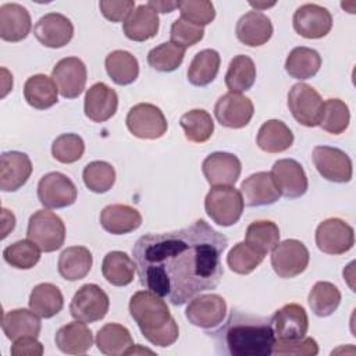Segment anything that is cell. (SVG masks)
Returning a JSON list of instances; mask_svg holds the SVG:
<instances>
[{"label": "cell", "instance_id": "obj_1", "mask_svg": "<svg viewBox=\"0 0 356 356\" xmlns=\"http://www.w3.org/2000/svg\"><path fill=\"white\" fill-rule=\"evenodd\" d=\"M228 239L204 220L159 234L142 235L132 248L139 282L175 306L217 288Z\"/></svg>", "mask_w": 356, "mask_h": 356}, {"label": "cell", "instance_id": "obj_2", "mask_svg": "<svg viewBox=\"0 0 356 356\" xmlns=\"http://www.w3.org/2000/svg\"><path fill=\"white\" fill-rule=\"evenodd\" d=\"M216 352L229 356H270L275 335L270 317L254 316L232 309L227 321L210 332Z\"/></svg>", "mask_w": 356, "mask_h": 356}, {"label": "cell", "instance_id": "obj_3", "mask_svg": "<svg viewBox=\"0 0 356 356\" xmlns=\"http://www.w3.org/2000/svg\"><path fill=\"white\" fill-rule=\"evenodd\" d=\"M128 307L142 335L152 345L165 348L178 339V324L161 296L149 289L138 291L132 295Z\"/></svg>", "mask_w": 356, "mask_h": 356}, {"label": "cell", "instance_id": "obj_4", "mask_svg": "<svg viewBox=\"0 0 356 356\" xmlns=\"http://www.w3.org/2000/svg\"><path fill=\"white\" fill-rule=\"evenodd\" d=\"M26 236L36 243L42 252L58 250L65 241V225L53 211L40 209L29 217Z\"/></svg>", "mask_w": 356, "mask_h": 356}, {"label": "cell", "instance_id": "obj_5", "mask_svg": "<svg viewBox=\"0 0 356 356\" xmlns=\"http://www.w3.org/2000/svg\"><path fill=\"white\" fill-rule=\"evenodd\" d=\"M243 206L242 195L234 186H213L204 199L207 216L221 227H231L238 222Z\"/></svg>", "mask_w": 356, "mask_h": 356}, {"label": "cell", "instance_id": "obj_6", "mask_svg": "<svg viewBox=\"0 0 356 356\" xmlns=\"http://www.w3.org/2000/svg\"><path fill=\"white\" fill-rule=\"evenodd\" d=\"M108 307V295L96 284H85L72 296L70 313L72 318L88 324L102 320L107 314Z\"/></svg>", "mask_w": 356, "mask_h": 356}, {"label": "cell", "instance_id": "obj_7", "mask_svg": "<svg viewBox=\"0 0 356 356\" xmlns=\"http://www.w3.org/2000/svg\"><path fill=\"white\" fill-rule=\"evenodd\" d=\"M323 99L310 85L299 82L288 92V108L293 118L303 127H316L323 113Z\"/></svg>", "mask_w": 356, "mask_h": 356}, {"label": "cell", "instance_id": "obj_8", "mask_svg": "<svg viewBox=\"0 0 356 356\" xmlns=\"http://www.w3.org/2000/svg\"><path fill=\"white\" fill-rule=\"evenodd\" d=\"M125 122L128 131L140 139H159L168 128L163 111L150 103H139L131 107Z\"/></svg>", "mask_w": 356, "mask_h": 356}, {"label": "cell", "instance_id": "obj_9", "mask_svg": "<svg viewBox=\"0 0 356 356\" xmlns=\"http://www.w3.org/2000/svg\"><path fill=\"white\" fill-rule=\"evenodd\" d=\"M309 250L298 239H285L271 252V267L281 278H293L302 274L309 264Z\"/></svg>", "mask_w": 356, "mask_h": 356}, {"label": "cell", "instance_id": "obj_10", "mask_svg": "<svg viewBox=\"0 0 356 356\" xmlns=\"http://www.w3.org/2000/svg\"><path fill=\"white\" fill-rule=\"evenodd\" d=\"M78 189L64 174L53 171L44 174L38 184V199L46 209H63L75 203Z\"/></svg>", "mask_w": 356, "mask_h": 356}, {"label": "cell", "instance_id": "obj_11", "mask_svg": "<svg viewBox=\"0 0 356 356\" xmlns=\"http://www.w3.org/2000/svg\"><path fill=\"white\" fill-rule=\"evenodd\" d=\"M353 228L341 218L331 217L321 221L316 229V245L327 254H343L353 248Z\"/></svg>", "mask_w": 356, "mask_h": 356}, {"label": "cell", "instance_id": "obj_12", "mask_svg": "<svg viewBox=\"0 0 356 356\" xmlns=\"http://www.w3.org/2000/svg\"><path fill=\"white\" fill-rule=\"evenodd\" d=\"M225 314V299L217 293H206L192 298L185 310L189 323L203 330H214L221 325Z\"/></svg>", "mask_w": 356, "mask_h": 356}, {"label": "cell", "instance_id": "obj_13", "mask_svg": "<svg viewBox=\"0 0 356 356\" xmlns=\"http://www.w3.org/2000/svg\"><path fill=\"white\" fill-rule=\"evenodd\" d=\"M313 163L318 174L327 181L345 184L352 179V160L338 147L316 146L313 149Z\"/></svg>", "mask_w": 356, "mask_h": 356}, {"label": "cell", "instance_id": "obj_14", "mask_svg": "<svg viewBox=\"0 0 356 356\" xmlns=\"http://www.w3.org/2000/svg\"><path fill=\"white\" fill-rule=\"evenodd\" d=\"M296 33L306 39H320L330 33L332 28L331 13L318 4L306 3L296 8L292 18Z\"/></svg>", "mask_w": 356, "mask_h": 356}, {"label": "cell", "instance_id": "obj_15", "mask_svg": "<svg viewBox=\"0 0 356 356\" xmlns=\"http://www.w3.org/2000/svg\"><path fill=\"white\" fill-rule=\"evenodd\" d=\"M253 113L254 107L252 100L242 93L235 92L222 95L214 106V115L217 121L222 127L232 129L246 127L250 122Z\"/></svg>", "mask_w": 356, "mask_h": 356}, {"label": "cell", "instance_id": "obj_16", "mask_svg": "<svg viewBox=\"0 0 356 356\" xmlns=\"http://www.w3.org/2000/svg\"><path fill=\"white\" fill-rule=\"evenodd\" d=\"M51 78L64 99H75L85 89L88 79L86 65L78 57L61 58L54 65Z\"/></svg>", "mask_w": 356, "mask_h": 356}, {"label": "cell", "instance_id": "obj_17", "mask_svg": "<svg viewBox=\"0 0 356 356\" xmlns=\"http://www.w3.org/2000/svg\"><path fill=\"white\" fill-rule=\"evenodd\" d=\"M271 177L280 195L295 199L307 192L309 181L303 167L293 159H281L274 163Z\"/></svg>", "mask_w": 356, "mask_h": 356}, {"label": "cell", "instance_id": "obj_18", "mask_svg": "<svg viewBox=\"0 0 356 356\" xmlns=\"http://www.w3.org/2000/svg\"><path fill=\"white\" fill-rule=\"evenodd\" d=\"M202 171L211 186H232L241 175L242 164L232 153L214 152L203 160Z\"/></svg>", "mask_w": 356, "mask_h": 356}, {"label": "cell", "instance_id": "obj_19", "mask_svg": "<svg viewBox=\"0 0 356 356\" xmlns=\"http://www.w3.org/2000/svg\"><path fill=\"white\" fill-rule=\"evenodd\" d=\"M35 38L46 47L60 49L71 42L74 25L60 13H49L39 18L33 26Z\"/></svg>", "mask_w": 356, "mask_h": 356}, {"label": "cell", "instance_id": "obj_20", "mask_svg": "<svg viewBox=\"0 0 356 356\" xmlns=\"http://www.w3.org/2000/svg\"><path fill=\"white\" fill-rule=\"evenodd\" d=\"M270 323L275 339L303 338L309 330V318L306 310L298 303H288L278 309L270 317Z\"/></svg>", "mask_w": 356, "mask_h": 356}, {"label": "cell", "instance_id": "obj_21", "mask_svg": "<svg viewBox=\"0 0 356 356\" xmlns=\"http://www.w3.org/2000/svg\"><path fill=\"white\" fill-rule=\"evenodd\" d=\"M32 174V161L26 153L10 150L0 156V189L15 192L26 184Z\"/></svg>", "mask_w": 356, "mask_h": 356}, {"label": "cell", "instance_id": "obj_22", "mask_svg": "<svg viewBox=\"0 0 356 356\" xmlns=\"http://www.w3.org/2000/svg\"><path fill=\"white\" fill-rule=\"evenodd\" d=\"M118 107V96L104 82L92 85L85 93L83 111L85 115L93 122H104L110 120Z\"/></svg>", "mask_w": 356, "mask_h": 356}, {"label": "cell", "instance_id": "obj_23", "mask_svg": "<svg viewBox=\"0 0 356 356\" xmlns=\"http://www.w3.org/2000/svg\"><path fill=\"white\" fill-rule=\"evenodd\" d=\"M241 195L243 204L249 207L268 206L280 199V192L270 172L260 171L249 175L241 184Z\"/></svg>", "mask_w": 356, "mask_h": 356}, {"label": "cell", "instance_id": "obj_24", "mask_svg": "<svg viewBox=\"0 0 356 356\" xmlns=\"http://www.w3.org/2000/svg\"><path fill=\"white\" fill-rule=\"evenodd\" d=\"M273 31L271 19L256 10L243 14L235 26L238 40L249 47L266 44L271 39Z\"/></svg>", "mask_w": 356, "mask_h": 356}, {"label": "cell", "instance_id": "obj_25", "mask_svg": "<svg viewBox=\"0 0 356 356\" xmlns=\"http://www.w3.org/2000/svg\"><path fill=\"white\" fill-rule=\"evenodd\" d=\"M32 28L29 11L18 3H6L0 7V38L6 42L24 40Z\"/></svg>", "mask_w": 356, "mask_h": 356}, {"label": "cell", "instance_id": "obj_26", "mask_svg": "<svg viewBox=\"0 0 356 356\" xmlns=\"http://www.w3.org/2000/svg\"><path fill=\"white\" fill-rule=\"evenodd\" d=\"M142 224L140 213L128 204H108L100 213V225L113 235H124L138 229Z\"/></svg>", "mask_w": 356, "mask_h": 356}, {"label": "cell", "instance_id": "obj_27", "mask_svg": "<svg viewBox=\"0 0 356 356\" xmlns=\"http://www.w3.org/2000/svg\"><path fill=\"white\" fill-rule=\"evenodd\" d=\"M57 348L67 355L86 353L93 345V334L82 321H72L58 328L54 337Z\"/></svg>", "mask_w": 356, "mask_h": 356}, {"label": "cell", "instance_id": "obj_28", "mask_svg": "<svg viewBox=\"0 0 356 356\" xmlns=\"http://www.w3.org/2000/svg\"><path fill=\"white\" fill-rule=\"evenodd\" d=\"M159 15L147 4L138 6L125 19L122 31L134 42H145L154 38L159 32Z\"/></svg>", "mask_w": 356, "mask_h": 356}, {"label": "cell", "instance_id": "obj_29", "mask_svg": "<svg viewBox=\"0 0 356 356\" xmlns=\"http://www.w3.org/2000/svg\"><path fill=\"white\" fill-rule=\"evenodd\" d=\"M24 97L31 107L46 110L58 102V88L53 78L44 74H36L25 81Z\"/></svg>", "mask_w": 356, "mask_h": 356}, {"label": "cell", "instance_id": "obj_30", "mask_svg": "<svg viewBox=\"0 0 356 356\" xmlns=\"http://www.w3.org/2000/svg\"><path fill=\"white\" fill-rule=\"evenodd\" d=\"M42 323L39 316L28 309H14L3 314L1 330L6 337L15 341L21 337H39Z\"/></svg>", "mask_w": 356, "mask_h": 356}, {"label": "cell", "instance_id": "obj_31", "mask_svg": "<svg viewBox=\"0 0 356 356\" xmlns=\"http://www.w3.org/2000/svg\"><path fill=\"white\" fill-rule=\"evenodd\" d=\"M93 264L92 253L85 246H70L58 257V274L67 281H78L88 275Z\"/></svg>", "mask_w": 356, "mask_h": 356}, {"label": "cell", "instance_id": "obj_32", "mask_svg": "<svg viewBox=\"0 0 356 356\" xmlns=\"http://www.w3.org/2000/svg\"><path fill=\"white\" fill-rule=\"evenodd\" d=\"M96 346L103 355L120 356L127 355L128 349L134 346V341L127 327L117 323H108L97 331Z\"/></svg>", "mask_w": 356, "mask_h": 356}, {"label": "cell", "instance_id": "obj_33", "mask_svg": "<svg viewBox=\"0 0 356 356\" xmlns=\"http://www.w3.org/2000/svg\"><path fill=\"white\" fill-rule=\"evenodd\" d=\"M257 146L266 153H281L293 143V134L289 127L280 120L266 121L257 132Z\"/></svg>", "mask_w": 356, "mask_h": 356}, {"label": "cell", "instance_id": "obj_34", "mask_svg": "<svg viewBox=\"0 0 356 356\" xmlns=\"http://www.w3.org/2000/svg\"><path fill=\"white\" fill-rule=\"evenodd\" d=\"M136 273L135 261L120 250L108 252L102 263V274L114 286H125L134 281Z\"/></svg>", "mask_w": 356, "mask_h": 356}, {"label": "cell", "instance_id": "obj_35", "mask_svg": "<svg viewBox=\"0 0 356 356\" xmlns=\"http://www.w3.org/2000/svg\"><path fill=\"white\" fill-rule=\"evenodd\" d=\"M64 306V298L58 286L51 282L38 284L29 295V309L42 318H51Z\"/></svg>", "mask_w": 356, "mask_h": 356}, {"label": "cell", "instance_id": "obj_36", "mask_svg": "<svg viewBox=\"0 0 356 356\" xmlns=\"http://www.w3.org/2000/svg\"><path fill=\"white\" fill-rule=\"evenodd\" d=\"M321 67V57L317 50L299 46L289 51L285 60V71L289 76L305 81L314 76Z\"/></svg>", "mask_w": 356, "mask_h": 356}, {"label": "cell", "instance_id": "obj_37", "mask_svg": "<svg viewBox=\"0 0 356 356\" xmlns=\"http://www.w3.org/2000/svg\"><path fill=\"white\" fill-rule=\"evenodd\" d=\"M106 71L117 85H131L139 75V63L134 54L127 50H114L107 54Z\"/></svg>", "mask_w": 356, "mask_h": 356}, {"label": "cell", "instance_id": "obj_38", "mask_svg": "<svg viewBox=\"0 0 356 356\" xmlns=\"http://www.w3.org/2000/svg\"><path fill=\"white\" fill-rule=\"evenodd\" d=\"M221 57L213 49H204L195 54L188 68V81L193 86H207L211 83L220 70Z\"/></svg>", "mask_w": 356, "mask_h": 356}, {"label": "cell", "instance_id": "obj_39", "mask_svg": "<svg viewBox=\"0 0 356 356\" xmlns=\"http://www.w3.org/2000/svg\"><path fill=\"white\" fill-rule=\"evenodd\" d=\"M256 81V65L249 56L238 54L228 65L225 74V85L229 92L242 93L249 90Z\"/></svg>", "mask_w": 356, "mask_h": 356}, {"label": "cell", "instance_id": "obj_40", "mask_svg": "<svg viewBox=\"0 0 356 356\" xmlns=\"http://www.w3.org/2000/svg\"><path fill=\"white\" fill-rule=\"evenodd\" d=\"M245 242L260 254L266 256L280 242V228L268 220H257L248 225Z\"/></svg>", "mask_w": 356, "mask_h": 356}, {"label": "cell", "instance_id": "obj_41", "mask_svg": "<svg viewBox=\"0 0 356 356\" xmlns=\"http://www.w3.org/2000/svg\"><path fill=\"white\" fill-rule=\"evenodd\" d=\"M179 125L184 129L185 138L193 143L207 142L214 132V121L211 115L203 108H193L186 111L181 117Z\"/></svg>", "mask_w": 356, "mask_h": 356}, {"label": "cell", "instance_id": "obj_42", "mask_svg": "<svg viewBox=\"0 0 356 356\" xmlns=\"http://www.w3.org/2000/svg\"><path fill=\"white\" fill-rule=\"evenodd\" d=\"M307 300L316 316L328 317L338 309L341 303V292L334 284L328 281H318L310 289Z\"/></svg>", "mask_w": 356, "mask_h": 356}, {"label": "cell", "instance_id": "obj_43", "mask_svg": "<svg viewBox=\"0 0 356 356\" xmlns=\"http://www.w3.org/2000/svg\"><path fill=\"white\" fill-rule=\"evenodd\" d=\"M185 50L172 42H164L147 53V64L159 72H172L182 64Z\"/></svg>", "mask_w": 356, "mask_h": 356}, {"label": "cell", "instance_id": "obj_44", "mask_svg": "<svg viewBox=\"0 0 356 356\" xmlns=\"http://www.w3.org/2000/svg\"><path fill=\"white\" fill-rule=\"evenodd\" d=\"M350 121L349 107L341 99H327L323 104V113L318 125L328 134L339 135L345 132Z\"/></svg>", "mask_w": 356, "mask_h": 356}, {"label": "cell", "instance_id": "obj_45", "mask_svg": "<svg viewBox=\"0 0 356 356\" xmlns=\"http://www.w3.org/2000/svg\"><path fill=\"white\" fill-rule=\"evenodd\" d=\"M82 179L89 191L104 193L110 191L115 182V170L110 163L96 160L85 165Z\"/></svg>", "mask_w": 356, "mask_h": 356}, {"label": "cell", "instance_id": "obj_46", "mask_svg": "<svg viewBox=\"0 0 356 356\" xmlns=\"http://www.w3.org/2000/svg\"><path fill=\"white\" fill-rule=\"evenodd\" d=\"M7 264L18 270H29L40 260V249L29 239L17 241L3 250Z\"/></svg>", "mask_w": 356, "mask_h": 356}, {"label": "cell", "instance_id": "obj_47", "mask_svg": "<svg viewBox=\"0 0 356 356\" xmlns=\"http://www.w3.org/2000/svg\"><path fill=\"white\" fill-rule=\"evenodd\" d=\"M264 256L250 248L246 242H238L227 254L228 267L241 275L250 274L263 261Z\"/></svg>", "mask_w": 356, "mask_h": 356}, {"label": "cell", "instance_id": "obj_48", "mask_svg": "<svg viewBox=\"0 0 356 356\" xmlns=\"http://www.w3.org/2000/svg\"><path fill=\"white\" fill-rule=\"evenodd\" d=\"M85 152V142L76 134H63L53 140L51 154L53 157L63 163L71 164L78 161Z\"/></svg>", "mask_w": 356, "mask_h": 356}, {"label": "cell", "instance_id": "obj_49", "mask_svg": "<svg viewBox=\"0 0 356 356\" xmlns=\"http://www.w3.org/2000/svg\"><path fill=\"white\" fill-rule=\"evenodd\" d=\"M178 8L182 19L197 26L209 25L216 18L214 6L209 0H181Z\"/></svg>", "mask_w": 356, "mask_h": 356}, {"label": "cell", "instance_id": "obj_50", "mask_svg": "<svg viewBox=\"0 0 356 356\" xmlns=\"http://www.w3.org/2000/svg\"><path fill=\"white\" fill-rule=\"evenodd\" d=\"M273 353L278 356H314L318 353V345L316 339L310 337L295 338V339H275Z\"/></svg>", "mask_w": 356, "mask_h": 356}, {"label": "cell", "instance_id": "obj_51", "mask_svg": "<svg viewBox=\"0 0 356 356\" xmlns=\"http://www.w3.org/2000/svg\"><path fill=\"white\" fill-rule=\"evenodd\" d=\"M204 36L203 26H197L195 24H191L182 18H178L172 22L170 29V38L171 42L182 46V47H191L200 42Z\"/></svg>", "mask_w": 356, "mask_h": 356}, {"label": "cell", "instance_id": "obj_52", "mask_svg": "<svg viewBox=\"0 0 356 356\" xmlns=\"http://www.w3.org/2000/svg\"><path fill=\"white\" fill-rule=\"evenodd\" d=\"M99 8L104 18H107L111 22H121L131 15V13L135 10V1L132 0H102L99 3Z\"/></svg>", "mask_w": 356, "mask_h": 356}, {"label": "cell", "instance_id": "obj_53", "mask_svg": "<svg viewBox=\"0 0 356 356\" xmlns=\"http://www.w3.org/2000/svg\"><path fill=\"white\" fill-rule=\"evenodd\" d=\"M13 342V356H40L43 353V345L36 339V337H21Z\"/></svg>", "mask_w": 356, "mask_h": 356}, {"label": "cell", "instance_id": "obj_54", "mask_svg": "<svg viewBox=\"0 0 356 356\" xmlns=\"http://www.w3.org/2000/svg\"><path fill=\"white\" fill-rule=\"evenodd\" d=\"M147 6L149 7H152L156 13H171V11H174L175 8H178V1H170V0H152V1H149L147 3Z\"/></svg>", "mask_w": 356, "mask_h": 356}, {"label": "cell", "instance_id": "obj_55", "mask_svg": "<svg viewBox=\"0 0 356 356\" xmlns=\"http://www.w3.org/2000/svg\"><path fill=\"white\" fill-rule=\"evenodd\" d=\"M3 234H1V239H4L10 231L14 229L15 227V217L11 211H8L7 209H3Z\"/></svg>", "mask_w": 356, "mask_h": 356}, {"label": "cell", "instance_id": "obj_56", "mask_svg": "<svg viewBox=\"0 0 356 356\" xmlns=\"http://www.w3.org/2000/svg\"><path fill=\"white\" fill-rule=\"evenodd\" d=\"M3 74V90H1V97H6V95L13 89V75L6 70L1 68Z\"/></svg>", "mask_w": 356, "mask_h": 356}, {"label": "cell", "instance_id": "obj_57", "mask_svg": "<svg viewBox=\"0 0 356 356\" xmlns=\"http://www.w3.org/2000/svg\"><path fill=\"white\" fill-rule=\"evenodd\" d=\"M135 355V353H153V350L150 349H146V348H140L139 345H134L131 349H128L127 355Z\"/></svg>", "mask_w": 356, "mask_h": 356}, {"label": "cell", "instance_id": "obj_58", "mask_svg": "<svg viewBox=\"0 0 356 356\" xmlns=\"http://www.w3.org/2000/svg\"><path fill=\"white\" fill-rule=\"evenodd\" d=\"M249 4L252 6V7H254L256 8V11H260V10H264V8H268V7H273L274 4H275V1H273V3H259V1H249Z\"/></svg>", "mask_w": 356, "mask_h": 356}]
</instances>
